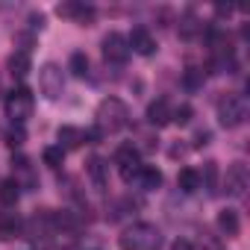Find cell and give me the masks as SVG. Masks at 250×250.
<instances>
[{"label": "cell", "instance_id": "obj_1", "mask_svg": "<svg viewBox=\"0 0 250 250\" xmlns=\"http://www.w3.org/2000/svg\"><path fill=\"white\" fill-rule=\"evenodd\" d=\"M130 124V106L121 97H103L94 112V130L100 136H115Z\"/></svg>", "mask_w": 250, "mask_h": 250}, {"label": "cell", "instance_id": "obj_2", "mask_svg": "<svg viewBox=\"0 0 250 250\" xmlns=\"http://www.w3.org/2000/svg\"><path fill=\"white\" fill-rule=\"evenodd\" d=\"M118 247L121 250H159L162 247V232H159L156 224L136 221L118 235Z\"/></svg>", "mask_w": 250, "mask_h": 250}, {"label": "cell", "instance_id": "obj_3", "mask_svg": "<svg viewBox=\"0 0 250 250\" xmlns=\"http://www.w3.org/2000/svg\"><path fill=\"white\" fill-rule=\"evenodd\" d=\"M3 109H6V118H9L12 124H24V121L33 115V109H36V97H33V91H30L27 85H18V88H12V91L6 94Z\"/></svg>", "mask_w": 250, "mask_h": 250}, {"label": "cell", "instance_id": "obj_4", "mask_svg": "<svg viewBox=\"0 0 250 250\" xmlns=\"http://www.w3.org/2000/svg\"><path fill=\"white\" fill-rule=\"evenodd\" d=\"M244 118H247V103H244L241 94H224L218 100V124L221 127L235 130L244 124Z\"/></svg>", "mask_w": 250, "mask_h": 250}, {"label": "cell", "instance_id": "obj_5", "mask_svg": "<svg viewBox=\"0 0 250 250\" xmlns=\"http://www.w3.org/2000/svg\"><path fill=\"white\" fill-rule=\"evenodd\" d=\"M39 91L47 100H59L65 94V74L56 62H44L39 68Z\"/></svg>", "mask_w": 250, "mask_h": 250}, {"label": "cell", "instance_id": "obj_6", "mask_svg": "<svg viewBox=\"0 0 250 250\" xmlns=\"http://www.w3.org/2000/svg\"><path fill=\"white\" fill-rule=\"evenodd\" d=\"M115 165H118V174L124 183H133L142 171V159H139V147L136 145H121L115 150Z\"/></svg>", "mask_w": 250, "mask_h": 250}, {"label": "cell", "instance_id": "obj_7", "mask_svg": "<svg viewBox=\"0 0 250 250\" xmlns=\"http://www.w3.org/2000/svg\"><path fill=\"white\" fill-rule=\"evenodd\" d=\"M103 59L109 62V65H124L130 59V44H127V36H121V33H109V36H103Z\"/></svg>", "mask_w": 250, "mask_h": 250}, {"label": "cell", "instance_id": "obj_8", "mask_svg": "<svg viewBox=\"0 0 250 250\" xmlns=\"http://www.w3.org/2000/svg\"><path fill=\"white\" fill-rule=\"evenodd\" d=\"M247 186H250V174H247V165L244 162H232L224 174V191L229 197H244L247 194Z\"/></svg>", "mask_w": 250, "mask_h": 250}, {"label": "cell", "instance_id": "obj_9", "mask_svg": "<svg viewBox=\"0 0 250 250\" xmlns=\"http://www.w3.org/2000/svg\"><path fill=\"white\" fill-rule=\"evenodd\" d=\"M127 44H130V50H136L139 56H153V53H156V42H153V36H150L147 27H136V30L127 36Z\"/></svg>", "mask_w": 250, "mask_h": 250}, {"label": "cell", "instance_id": "obj_10", "mask_svg": "<svg viewBox=\"0 0 250 250\" xmlns=\"http://www.w3.org/2000/svg\"><path fill=\"white\" fill-rule=\"evenodd\" d=\"M56 12H59L62 18H74L80 27H88V24L94 21V9L85 6V3H59Z\"/></svg>", "mask_w": 250, "mask_h": 250}, {"label": "cell", "instance_id": "obj_11", "mask_svg": "<svg viewBox=\"0 0 250 250\" xmlns=\"http://www.w3.org/2000/svg\"><path fill=\"white\" fill-rule=\"evenodd\" d=\"M147 124L150 127H165V124H171V103H168V97H156L147 106Z\"/></svg>", "mask_w": 250, "mask_h": 250}, {"label": "cell", "instance_id": "obj_12", "mask_svg": "<svg viewBox=\"0 0 250 250\" xmlns=\"http://www.w3.org/2000/svg\"><path fill=\"white\" fill-rule=\"evenodd\" d=\"M56 139H59V147H62V150H77V147H83V142H85V130L65 124V127H59Z\"/></svg>", "mask_w": 250, "mask_h": 250}, {"label": "cell", "instance_id": "obj_13", "mask_svg": "<svg viewBox=\"0 0 250 250\" xmlns=\"http://www.w3.org/2000/svg\"><path fill=\"white\" fill-rule=\"evenodd\" d=\"M33 71V59H30V50H15L9 56V74L15 80H24L27 74Z\"/></svg>", "mask_w": 250, "mask_h": 250}, {"label": "cell", "instance_id": "obj_14", "mask_svg": "<svg viewBox=\"0 0 250 250\" xmlns=\"http://www.w3.org/2000/svg\"><path fill=\"white\" fill-rule=\"evenodd\" d=\"M18 197H21V183H18L15 177H9V180L0 183V206L12 209V206L18 203Z\"/></svg>", "mask_w": 250, "mask_h": 250}, {"label": "cell", "instance_id": "obj_15", "mask_svg": "<svg viewBox=\"0 0 250 250\" xmlns=\"http://www.w3.org/2000/svg\"><path fill=\"white\" fill-rule=\"evenodd\" d=\"M218 229H221V232H224L227 238L238 235V229H241L238 212H235V209H224V212H218Z\"/></svg>", "mask_w": 250, "mask_h": 250}, {"label": "cell", "instance_id": "obj_16", "mask_svg": "<svg viewBox=\"0 0 250 250\" xmlns=\"http://www.w3.org/2000/svg\"><path fill=\"white\" fill-rule=\"evenodd\" d=\"M200 33H203V24L197 21V15H194V12H186V15L180 18V39L194 42Z\"/></svg>", "mask_w": 250, "mask_h": 250}, {"label": "cell", "instance_id": "obj_17", "mask_svg": "<svg viewBox=\"0 0 250 250\" xmlns=\"http://www.w3.org/2000/svg\"><path fill=\"white\" fill-rule=\"evenodd\" d=\"M177 186H180V191L194 194V191L200 188V171H197V168H183V171L177 174Z\"/></svg>", "mask_w": 250, "mask_h": 250}, {"label": "cell", "instance_id": "obj_18", "mask_svg": "<svg viewBox=\"0 0 250 250\" xmlns=\"http://www.w3.org/2000/svg\"><path fill=\"white\" fill-rule=\"evenodd\" d=\"M21 229H24V224L15 212H0V235L3 238H15Z\"/></svg>", "mask_w": 250, "mask_h": 250}, {"label": "cell", "instance_id": "obj_19", "mask_svg": "<svg viewBox=\"0 0 250 250\" xmlns=\"http://www.w3.org/2000/svg\"><path fill=\"white\" fill-rule=\"evenodd\" d=\"M136 180L142 183V188L153 191V188H159V186H162V171H159L156 165H142V171H139V177H136Z\"/></svg>", "mask_w": 250, "mask_h": 250}, {"label": "cell", "instance_id": "obj_20", "mask_svg": "<svg viewBox=\"0 0 250 250\" xmlns=\"http://www.w3.org/2000/svg\"><path fill=\"white\" fill-rule=\"evenodd\" d=\"M85 171H88V177H91L94 188H106V162H103L100 156H91V159H88V165H85Z\"/></svg>", "mask_w": 250, "mask_h": 250}, {"label": "cell", "instance_id": "obj_21", "mask_svg": "<svg viewBox=\"0 0 250 250\" xmlns=\"http://www.w3.org/2000/svg\"><path fill=\"white\" fill-rule=\"evenodd\" d=\"M68 71L74 74V77H88V56L83 53V50H77V53H71V59H68Z\"/></svg>", "mask_w": 250, "mask_h": 250}, {"label": "cell", "instance_id": "obj_22", "mask_svg": "<svg viewBox=\"0 0 250 250\" xmlns=\"http://www.w3.org/2000/svg\"><path fill=\"white\" fill-rule=\"evenodd\" d=\"M200 186H206L209 188V194H215L218 188V162H206L203 165V174H200Z\"/></svg>", "mask_w": 250, "mask_h": 250}, {"label": "cell", "instance_id": "obj_23", "mask_svg": "<svg viewBox=\"0 0 250 250\" xmlns=\"http://www.w3.org/2000/svg\"><path fill=\"white\" fill-rule=\"evenodd\" d=\"M42 159H44L47 168H62V162H65V150H62L59 145H50V147H44Z\"/></svg>", "mask_w": 250, "mask_h": 250}, {"label": "cell", "instance_id": "obj_24", "mask_svg": "<svg viewBox=\"0 0 250 250\" xmlns=\"http://www.w3.org/2000/svg\"><path fill=\"white\" fill-rule=\"evenodd\" d=\"M183 85H186L188 91H197V88L203 85V71H200V68H186V71H183Z\"/></svg>", "mask_w": 250, "mask_h": 250}, {"label": "cell", "instance_id": "obj_25", "mask_svg": "<svg viewBox=\"0 0 250 250\" xmlns=\"http://www.w3.org/2000/svg\"><path fill=\"white\" fill-rule=\"evenodd\" d=\"M191 115H194V109H191L188 103H183V106L171 109V121H174V124H180V127H186V124L191 121Z\"/></svg>", "mask_w": 250, "mask_h": 250}, {"label": "cell", "instance_id": "obj_26", "mask_svg": "<svg viewBox=\"0 0 250 250\" xmlns=\"http://www.w3.org/2000/svg\"><path fill=\"white\" fill-rule=\"evenodd\" d=\"M212 142V133L209 130H197V136H194V147H206Z\"/></svg>", "mask_w": 250, "mask_h": 250}, {"label": "cell", "instance_id": "obj_27", "mask_svg": "<svg viewBox=\"0 0 250 250\" xmlns=\"http://www.w3.org/2000/svg\"><path fill=\"white\" fill-rule=\"evenodd\" d=\"M21 142H24V133H21V130H15V133L6 136V145H9V147H18Z\"/></svg>", "mask_w": 250, "mask_h": 250}, {"label": "cell", "instance_id": "obj_28", "mask_svg": "<svg viewBox=\"0 0 250 250\" xmlns=\"http://www.w3.org/2000/svg\"><path fill=\"white\" fill-rule=\"evenodd\" d=\"M30 27H33V30H42V27H44V15H42V12H33V15H30Z\"/></svg>", "mask_w": 250, "mask_h": 250}, {"label": "cell", "instance_id": "obj_29", "mask_svg": "<svg viewBox=\"0 0 250 250\" xmlns=\"http://www.w3.org/2000/svg\"><path fill=\"white\" fill-rule=\"evenodd\" d=\"M171 250H194V247H191V241H186V238H177V241L171 244Z\"/></svg>", "mask_w": 250, "mask_h": 250}]
</instances>
